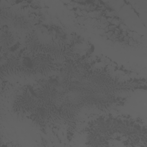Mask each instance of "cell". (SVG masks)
<instances>
[{"label":"cell","mask_w":147,"mask_h":147,"mask_svg":"<svg viewBox=\"0 0 147 147\" xmlns=\"http://www.w3.org/2000/svg\"><path fill=\"white\" fill-rule=\"evenodd\" d=\"M37 100L33 96L29 88L17 96L13 105V111L17 114H32L37 107Z\"/></svg>","instance_id":"6da1fadb"},{"label":"cell","mask_w":147,"mask_h":147,"mask_svg":"<svg viewBox=\"0 0 147 147\" xmlns=\"http://www.w3.org/2000/svg\"><path fill=\"white\" fill-rule=\"evenodd\" d=\"M53 60L47 54L40 53L33 59L32 64L36 72L48 76L56 70Z\"/></svg>","instance_id":"7a4b0ae2"},{"label":"cell","mask_w":147,"mask_h":147,"mask_svg":"<svg viewBox=\"0 0 147 147\" xmlns=\"http://www.w3.org/2000/svg\"><path fill=\"white\" fill-rule=\"evenodd\" d=\"M44 53L49 55L53 60L63 61L70 56L69 47L63 42H54L45 47Z\"/></svg>","instance_id":"3957f363"},{"label":"cell","mask_w":147,"mask_h":147,"mask_svg":"<svg viewBox=\"0 0 147 147\" xmlns=\"http://www.w3.org/2000/svg\"><path fill=\"white\" fill-rule=\"evenodd\" d=\"M25 44L27 49L31 53L38 55L44 52L45 46L42 44L34 32L28 33L25 39Z\"/></svg>","instance_id":"277c9868"},{"label":"cell","mask_w":147,"mask_h":147,"mask_svg":"<svg viewBox=\"0 0 147 147\" xmlns=\"http://www.w3.org/2000/svg\"><path fill=\"white\" fill-rule=\"evenodd\" d=\"M62 74L64 78L72 81L78 78L79 71L76 66L72 63H67L62 68Z\"/></svg>","instance_id":"5b68a950"},{"label":"cell","mask_w":147,"mask_h":147,"mask_svg":"<svg viewBox=\"0 0 147 147\" xmlns=\"http://www.w3.org/2000/svg\"><path fill=\"white\" fill-rule=\"evenodd\" d=\"M14 42L13 34L7 30H1V45L2 48L7 49L11 47Z\"/></svg>","instance_id":"8992f818"},{"label":"cell","mask_w":147,"mask_h":147,"mask_svg":"<svg viewBox=\"0 0 147 147\" xmlns=\"http://www.w3.org/2000/svg\"><path fill=\"white\" fill-rule=\"evenodd\" d=\"M11 24L13 26L20 31L28 30L29 24L28 21L22 17H17L11 19Z\"/></svg>","instance_id":"52a82bcc"}]
</instances>
